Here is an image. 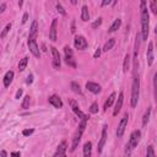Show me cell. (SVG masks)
<instances>
[{
	"instance_id": "cell-44",
	"label": "cell",
	"mask_w": 157,
	"mask_h": 157,
	"mask_svg": "<svg viewBox=\"0 0 157 157\" xmlns=\"http://www.w3.org/2000/svg\"><path fill=\"white\" fill-rule=\"evenodd\" d=\"M5 9H6V4L5 2H1V5H0V12H4Z\"/></svg>"
},
{
	"instance_id": "cell-19",
	"label": "cell",
	"mask_w": 157,
	"mask_h": 157,
	"mask_svg": "<svg viewBox=\"0 0 157 157\" xmlns=\"http://www.w3.org/2000/svg\"><path fill=\"white\" fill-rule=\"evenodd\" d=\"M37 36H38V22H37V20H34V21L32 22V25H31L28 38H33V39H37Z\"/></svg>"
},
{
	"instance_id": "cell-42",
	"label": "cell",
	"mask_w": 157,
	"mask_h": 157,
	"mask_svg": "<svg viewBox=\"0 0 157 157\" xmlns=\"http://www.w3.org/2000/svg\"><path fill=\"white\" fill-rule=\"evenodd\" d=\"M27 20H28V13H27V12H25V13H23V16H22V23H26V22H27Z\"/></svg>"
},
{
	"instance_id": "cell-37",
	"label": "cell",
	"mask_w": 157,
	"mask_h": 157,
	"mask_svg": "<svg viewBox=\"0 0 157 157\" xmlns=\"http://www.w3.org/2000/svg\"><path fill=\"white\" fill-rule=\"evenodd\" d=\"M34 132V129L33 128H31V129H25V130H22V135L23 136H29V135H32Z\"/></svg>"
},
{
	"instance_id": "cell-46",
	"label": "cell",
	"mask_w": 157,
	"mask_h": 157,
	"mask_svg": "<svg viewBox=\"0 0 157 157\" xmlns=\"http://www.w3.org/2000/svg\"><path fill=\"white\" fill-rule=\"evenodd\" d=\"M155 39H156V45H157V25L155 27Z\"/></svg>"
},
{
	"instance_id": "cell-11",
	"label": "cell",
	"mask_w": 157,
	"mask_h": 157,
	"mask_svg": "<svg viewBox=\"0 0 157 157\" xmlns=\"http://www.w3.org/2000/svg\"><path fill=\"white\" fill-rule=\"evenodd\" d=\"M69 104H70L72 112L75 113V115H77L80 119H83V118L87 117V114H85V113L80 109V107H78V104H77V102H76L75 99H69Z\"/></svg>"
},
{
	"instance_id": "cell-40",
	"label": "cell",
	"mask_w": 157,
	"mask_h": 157,
	"mask_svg": "<svg viewBox=\"0 0 157 157\" xmlns=\"http://www.w3.org/2000/svg\"><path fill=\"white\" fill-rule=\"evenodd\" d=\"M32 82H33V75L31 74V75H28V76H27V80H26V83H27V85H31Z\"/></svg>"
},
{
	"instance_id": "cell-13",
	"label": "cell",
	"mask_w": 157,
	"mask_h": 157,
	"mask_svg": "<svg viewBox=\"0 0 157 157\" xmlns=\"http://www.w3.org/2000/svg\"><path fill=\"white\" fill-rule=\"evenodd\" d=\"M56 29H58V20L54 18V20L52 21L50 29H49V39L53 40V42H55L56 38H58V31H56Z\"/></svg>"
},
{
	"instance_id": "cell-8",
	"label": "cell",
	"mask_w": 157,
	"mask_h": 157,
	"mask_svg": "<svg viewBox=\"0 0 157 157\" xmlns=\"http://www.w3.org/2000/svg\"><path fill=\"white\" fill-rule=\"evenodd\" d=\"M107 129H108V126H107V125H103V128H102V134H101V139H99L98 146H97L98 153H101V152L103 151V147H104V145H105V142H107V137H108Z\"/></svg>"
},
{
	"instance_id": "cell-24",
	"label": "cell",
	"mask_w": 157,
	"mask_h": 157,
	"mask_svg": "<svg viewBox=\"0 0 157 157\" xmlns=\"http://www.w3.org/2000/svg\"><path fill=\"white\" fill-rule=\"evenodd\" d=\"M121 26V20L120 18H115L114 20V22L110 25V27H109V29H108V32H115L117 29H119V27Z\"/></svg>"
},
{
	"instance_id": "cell-47",
	"label": "cell",
	"mask_w": 157,
	"mask_h": 157,
	"mask_svg": "<svg viewBox=\"0 0 157 157\" xmlns=\"http://www.w3.org/2000/svg\"><path fill=\"white\" fill-rule=\"evenodd\" d=\"M1 157H7V153L5 150H1Z\"/></svg>"
},
{
	"instance_id": "cell-26",
	"label": "cell",
	"mask_w": 157,
	"mask_h": 157,
	"mask_svg": "<svg viewBox=\"0 0 157 157\" xmlns=\"http://www.w3.org/2000/svg\"><path fill=\"white\" fill-rule=\"evenodd\" d=\"M70 87H71V90L75 92V93H77V94H82V90H81V87H80V85L77 83V82H75V81H72L71 83H70Z\"/></svg>"
},
{
	"instance_id": "cell-28",
	"label": "cell",
	"mask_w": 157,
	"mask_h": 157,
	"mask_svg": "<svg viewBox=\"0 0 157 157\" xmlns=\"http://www.w3.org/2000/svg\"><path fill=\"white\" fill-rule=\"evenodd\" d=\"M150 115H151V107L147 108V110L145 112V114H144V117H142V126H145V125L148 123V120H150Z\"/></svg>"
},
{
	"instance_id": "cell-3",
	"label": "cell",
	"mask_w": 157,
	"mask_h": 157,
	"mask_svg": "<svg viewBox=\"0 0 157 157\" xmlns=\"http://www.w3.org/2000/svg\"><path fill=\"white\" fill-rule=\"evenodd\" d=\"M88 118H90V117L87 115L86 118L81 119V121H80V124H78V128H77V130H76V132H75V135H74V137H72V144H71V148H70V151H71V152L76 150V147H77L78 142L81 141L82 134H83V131H85V129H86V126H87Z\"/></svg>"
},
{
	"instance_id": "cell-6",
	"label": "cell",
	"mask_w": 157,
	"mask_h": 157,
	"mask_svg": "<svg viewBox=\"0 0 157 157\" xmlns=\"http://www.w3.org/2000/svg\"><path fill=\"white\" fill-rule=\"evenodd\" d=\"M128 120H129V114L125 113L124 117L121 118V120L119 121L118 128H117V136H118V137H121V136L124 135V131H125L126 125H128Z\"/></svg>"
},
{
	"instance_id": "cell-38",
	"label": "cell",
	"mask_w": 157,
	"mask_h": 157,
	"mask_svg": "<svg viewBox=\"0 0 157 157\" xmlns=\"http://www.w3.org/2000/svg\"><path fill=\"white\" fill-rule=\"evenodd\" d=\"M102 52H103V50H102V48H99V47H98V48L96 49V52H94V54H93V58H94V59H97V58H99V56H101V54H102Z\"/></svg>"
},
{
	"instance_id": "cell-23",
	"label": "cell",
	"mask_w": 157,
	"mask_h": 157,
	"mask_svg": "<svg viewBox=\"0 0 157 157\" xmlns=\"http://www.w3.org/2000/svg\"><path fill=\"white\" fill-rule=\"evenodd\" d=\"M114 45H115V39H114V38H109V39L104 43V45H103L102 50H103V52H109Z\"/></svg>"
},
{
	"instance_id": "cell-21",
	"label": "cell",
	"mask_w": 157,
	"mask_h": 157,
	"mask_svg": "<svg viewBox=\"0 0 157 157\" xmlns=\"http://www.w3.org/2000/svg\"><path fill=\"white\" fill-rule=\"evenodd\" d=\"M82 153H83V157H92V142L91 141L85 142Z\"/></svg>"
},
{
	"instance_id": "cell-1",
	"label": "cell",
	"mask_w": 157,
	"mask_h": 157,
	"mask_svg": "<svg viewBox=\"0 0 157 157\" xmlns=\"http://www.w3.org/2000/svg\"><path fill=\"white\" fill-rule=\"evenodd\" d=\"M140 18H141V40H147L148 37V29H150V13L147 10L146 1L140 2Z\"/></svg>"
},
{
	"instance_id": "cell-29",
	"label": "cell",
	"mask_w": 157,
	"mask_h": 157,
	"mask_svg": "<svg viewBox=\"0 0 157 157\" xmlns=\"http://www.w3.org/2000/svg\"><path fill=\"white\" fill-rule=\"evenodd\" d=\"M29 102H31V97H29L28 94L25 96V97H23V101H22V103H21V107H22L23 109L29 108Z\"/></svg>"
},
{
	"instance_id": "cell-20",
	"label": "cell",
	"mask_w": 157,
	"mask_h": 157,
	"mask_svg": "<svg viewBox=\"0 0 157 157\" xmlns=\"http://www.w3.org/2000/svg\"><path fill=\"white\" fill-rule=\"evenodd\" d=\"M115 98H117V93H115V92H112V93L109 94V97L107 98L105 103H104V107H103V110H104V112H107V109H108V108H110V107L113 105V103H114Z\"/></svg>"
},
{
	"instance_id": "cell-33",
	"label": "cell",
	"mask_w": 157,
	"mask_h": 157,
	"mask_svg": "<svg viewBox=\"0 0 157 157\" xmlns=\"http://www.w3.org/2000/svg\"><path fill=\"white\" fill-rule=\"evenodd\" d=\"M146 157H156V153H155V148L153 146H147L146 148Z\"/></svg>"
},
{
	"instance_id": "cell-34",
	"label": "cell",
	"mask_w": 157,
	"mask_h": 157,
	"mask_svg": "<svg viewBox=\"0 0 157 157\" xmlns=\"http://www.w3.org/2000/svg\"><path fill=\"white\" fill-rule=\"evenodd\" d=\"M10 29H11V23H7V25L5 26V28L2 29V32H1V34H0V38L4 39V38L6 37V34L10 32Z\"/></svg>"
},
{
	"instance_id": "cell-35",
	"label": "cell",
	"mask_w": 157,
	"mask_h": 157,
	"mask_svg": "<svg viewBox=\"0 0 157 157\" xmlns=\"http://www.w3.org/2000/svg\"><path fill=\"white\" fill-rule=\"evenodd\" d=\"M55 7H56V10H58V12H59L60 15H63V16H65V15H66V11H65V9L63 7V5H61L60 2H56Z\"/></svg>"
},
{
	"instance_id": "cell-45",
	"label": "cell",
	"mask_w": 157,
	"mask_h": 157,
	"mask_svg": "<svg viewBox=\"0 0 157 157\" xmlns=\"http://www.w3.org/2000/svg\"><path fill=\"white\" fill-rule=\"evenodd\" d=\"M75 31H76L75 29V21H72L71 22V33H75Z\"/></svg>"
},
{
	"instance_id": "cell-43",
	"label": "cell",
	"mask_w": 157,
	"mask_h": 157,
	"mask_svg": "<svg viewBox=\"0 0 157 157\" xmlns=\"http://www.w3.org/2000/svg\"><path fill=\"white\" fill-rule=\"evenodd\" d=\"M11 157H21V153L18 151H13L11 152Z\"/></svg>"
},
{
	"instance_id": "cell-10",
	"label": "cell",
	"mask_w": 157,
	"mask_h": 157,
	"mask_svg": "<svg viewBox=\"0 0 157 157\" xmlns=\"http://www.w3.org/2000/svg\"><path fill=\"white\" fill-rule=\"evenodd\" d=\"M27 44H28L29 52L33 54V56L39 58V56H40V52H39V47H38V44H37V40L33 39V38H28Z\"/></svg>"
},
{
	"instance_id": "cell-15",
	"label": "cell",
	"mask_w": 157,
	"mask_h": 157,
	"mask_svg": "<svg viewBox=\"0 0 157 157\" xmlns=\"http://www.w3.org/2000/svg\"><path fill=\"white\" fill-rule=\"evenodd\" d=\"M123 102H124V93L120 92L119 96H118V98H117V101H115V104H114V109H113V115L114 117H117L118 113L120 112V109L123 107Z\"/></svg>"
},
{
	"instance_id": "cell-16",
	"label": "cell",
	"mask_w": 157,
	"mask_h": 157,
	"mask_svg": "<svg viewBox=\"0 0 157 157\" xmlns=\"http://www.w3.org/2000/svg\"><path fill=\"white\" fill-rule=\"evenodd\" d=\"M48 102L49 104H52L54 108H63V101L59 96L56 94H52L49 98H48Z\"/></svg>"
},
{
	"instance_id": "cell-36",
	"label": "cell",
	"mask_w": 157,
	"mask_h": 157,
	"mask_svg": "<svg viewBox=\"0 0 157 157\" xmlns=\"http://www.w3.org/2000/svg\"><path fill=\"white\" fill-rule=\"evenodd\" d=\"M102 20H103L102 17H98L96 21H93V22H92L91 27H92V28H97V27H99V26L102 25Z\"/></svg>"
},
{
	"instance_id": "cell-7",
	"label": "cell",
	"mask_w": 157,
	"mask_h": 157,
	"mask_svg": "<svg viewBox=\"0 0 157 157\" xmlns=\"http://www.w3.org/2000/svg\"><path fill=\"white\" fill-rule=\"evenodd\" d=\"M50 50H52V55H53V67L55 70H59L61 66V58H60L59 50L55 47H50Z\"/></svg>"
},
{
	"instance_id": "cell-31",
	"label": "cell",
	"mask_w": 157,
	"mask_h": 157,
	"mask_svg": "<svg viewBox=\"0 0 157 157\" xmlns=\"http://www.w3.org/2000/svg\"><path fill=\"white\" fill-rule=\"evenodd\" d=\"M98 103L97 102H93L91 105H90V108H88V112L91 113V114H96V113H98Z\"/></svg>"
},
{
	"instance_id": "cell-5",
	"label": "cell",
	"mask_w": 157,
	"mask_h": 157,
	"mask_svg": "<svg viewBox=\"0 0 157 157\" xmlns=\"http://www.w3.org/2000/svg\"><path fill=\"white\" fill-rule=\"evenodd\" d=\"M64 61H65L69 66H71V67H74V69L77 66L76 60H75V56H74V52H72V49H71L69 45H65V47H64Z\"/></svg>"
},
{
	"instance_id": "cell-18",
	"label": "cell",
	"mask_w": 157,
	"mask_h": 157,
	"mask_svg": "<svg viewBox=\"0 0 157 157\" xmlns=\"http://www.w3.org/2000/svg\"><path fill=\"white\" fill-rule=\"evenodd\" d=\"M13 76H15V74H13V71H12V70L6 71V74L4 75V78H2L4 87H9V86L11 85V82H12V80H13Z\"/></svg>"
},
{
	"instance_id": "cell-41",
	"label": "cell",
	"mask_w": 157,
	"mask_h": 157,
	"mask_svg": "<svg viewBox=\"0 0 157 157\" xmlns=\"http://www.w3.org/2000/svg\"><path fill=\"white\" fill-rule=\"evenodd\" d=\"M110 4H113L110 0H104V1L101 2V6H107V5H110Z\"/></svg>"
},
{
	"instance_id": "cell-27",
	"label": "cell",
	"mask_w": 157,
	"mask_h": 157,
	"mask_svg": "<svg viewBox=\"0 0 157 157\" xmlns=\"http://www.w3.org/2000/svg\"><path fill=\"white\" fill-rule=\"evenodd\" d=\"M27 64H28V58H27V56L22 58V59L20 60V63H18V70H20V71H23V70L27 67Z\"/></svg>"
},
{
	"instance_id": "cell-39",
	"label": "cell",
	"mask_w": 157,
	"mask_h": 157,
	"mask_svg": "<svg viewBox=\"0 0 157 157\" xmlns=\"http://www.w3.org/2000/svg\"><path fill=\"white\" fill-rule=\"evenodd\" d=\"M22 93H23V90H22V88H18L17 92H16V94H15V98H16V99H20L21 96H22Z\"/></svg>"
},
{
	"instance_id": "cell-48",
	"label": "cell",
	"mask_w": 157,
	"mask_h": 157,
	"mask_svg": "<svg viewBox=\"0 0 157 157\" xmlns=\"http://www.w3.org/2000/svg\"><path fill=\"white\" fill-rule=\"evenodd\" d=\"M23 5V1H18V6H22Z\"/></svg>"
},
{
	"instance_id": "cell-9",
	"label": "cell",
	"mask_w": 157,
	"mask_h": 157,
	"mask_svg": "<svg viewBox=\"0 0 157 157\" xmlns=\"http://www.w3.org/2000/svg\"><path fill=\"white\" fill-rule=\"evenodd\" d=\"M74 45L77 50H85L87 48L88 43H87V40L83 36H76L75 39H74Z\"/></svg>"
},
{
	"instance_id": "cell-17",
	"label": "cell",
	"mask_w": 157,
	"mask_h": 157,
	"mask_svg": "<svg viewBox=\"0 0 157 157\" xmlns=\"http://www.w3.org/2000/svg\"><path fill=\"white\" fill-rule=\"evenodd\" d=\"M146 58H147V65L151 66L153 64V59H155V56H153V43L152 42L148 43L147 52H146Z\"/></svg>"
},
{
	"instance_id": "cell-12",
	"label": "cell",
	"mask_w": 157,
	"mask_h": 157,
	"mask_svg": "<svg viewBox=\"0 0 157 157\" xmlns=\"http://www.w3.org/2000/svg\"><path fill=\"white\" fill-rule=\"evenodd\" d=\"M66 150H67V142L65 140H63L58 145V148H56L53 157H66Z\"/></svg>"
},
{
	"instance_id": "cell-14",
	"label": "cell",
	"mask_w": 157,
	"mask_h": 157,
	"mask_svg": "<svg viewBox=\"0 0 157 157\" xmlns=\"http://www.w3.org/2000/svg\"><path fill=\"white\" fill-rule=\"evenodd\" d=\"M86 88H87L90 92H92L93 94H98V93H101V91H102V86L98 85L97 82H93V81H87V82H86Z\"/></svg>"
},
{
	"instance_id": "cell-30",
	"label": "cell",
	"mask_w": 157,
	"mask_h": 157,
	"mask_svg": "<svg viewBox=\"0 0 157 157\" xmlns=\"http://www.w3.org/2000/svg\"><path fill=\"white\" fill-rule=\"evenodd\" d=\"M153 96H155V102L157 103V72L153 75Z\"/></svg>"
},
{
	"instance_id": "cell-4",
	"label": "cell",
	"mask_w": 157,
	"mask_h": 157,
	"mask_svg": "<svg viewBox=\"0 0 157 157\" xmlns=\"http://www.w3.org/2000/svg\"><path fill=\"white\" fill-rule=\"evenodd\" d=\"M139 97H140V78L139 75H134V80L131 85V98H130V105L132 108L137 105Z\"/></svg>"
},
{
	"instance_id": "cell-25",
	"label": "cell",
	"mask_w": 157,
	"mask_h": 157,
	"mask_svg": "<svg viewBox=\"0 0 157 157\" xmlns=\"http://www.w3.org/2000/svg\"><path fill=\"white\" fill-rule=\"evenodd\" d=\"M130 55H129V53H126L125 54V56H124V61H123V71L124 72H126L129 69H130Z\"/></svg>"
},
{
	"instance_id": "cell-32",
	"label": "cell",
	"mask_w": 157,
	"mask_h": 157,
	"mask_svg": "<svg viewBox=\"0 0 157 157\" xmlns=\"http://www.w3.org/2000/svg\"><path fill=\"white\" fill-rule=\"evenodd\" d=\"M148 6H150V10L152 11V13H153V15H157V1H156V0L150 1Z\"/></svg>"
},
{
	"instance_id": "cell-2",
	"label": "cell",
	"mask_w": 157,
	"mask_h": 157,
	"mask_svg": "<svg viewBox=\"0 0 157 157\" xmlns=\"http://www.w3.org/2000/svg\"><path fill=\"white\" fill-rule=\"evenodd\" d=\"M140 140H141V131L140 130H134L130 134V139L125 145V156L126 157H129L131 155V152L135 150V147H137Z\"/></svg>"
},
{
	"instance_id": "cell-22",
	"label": "cell",
	"mask_w": 157,
	"mask_h": 157,
	"mask_svg": "<svg viewBox=\"0 0 157 157\" xmlns=\"http://www.w3.org/2000/svg\"><path fill=\"white\" fill-rule=\"evenodd\" d=\"M81 20L85 22L90 20V12H88L87 5H82V7H81Z\"/></svg>"
}]
</instances>
